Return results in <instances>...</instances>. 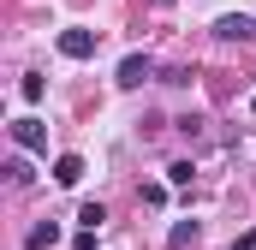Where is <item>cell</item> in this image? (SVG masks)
<instances>
[{
	"instance_id": "obj_10",
	"label": "cell",
	"mask_w": 256,
	"mask_h": 250,
	"mask_svg": "<svg viewBox=\"0 0 256 250\" xmlns=\"http://www.w3.org/2000/svg\"><path fill=\"white\" fill-rule=\"evenodd\" d=\"M78 220H84V226H90V232H96V226H102V220H108V208H102V202H84V208H78Z\"/></svg>"
},
{
	"instance_id": "obj_2",
	"label": "cell",
	"mask_w": 256,
	"mask_h": 250,
	"mask_svg": "<svg viewBox=\"0 0 256 250\" xmlns=\"http://www.w3.org/2000/svg\"><path fill=\"white\" fill-rule=\"evenodd\" d=\"M60 54L66 60H90V54H96V30H78V24L60 30Z\"/></svg>"
},
{
	"instance_id": "obj_12",
	"label": "cell",
	"mask_w": 256,
	"mask_h": 250,
	"mask_svg": "<svg viewBox=\"0 0 256 250\" xmlns=\"http://www.w3.org/2000/svg\"><path fill=\"white\" fill-rule=\"evenodd\" d=\"M72 250H96V232H90V226H84V232H78V238H72Z\"/></svg>"
},
{
	"instance_id": "obj_6",
	"label": "cell",
	"mask_w": 256,
	"mask_h": 250,
	"mask_svg": "<svg viewBox=\"0 0 256 250\" xmlns=\"http://www.w3.org/2000/svg\"><path fill=\"white\" fill-rule=\"evenodd\" d=\"M48 244H60V226H54V220H42V226L24 232V250H48Z\"/></svg>"
},
{
	"instance_id": "obj_9",
	"label": "cell",
	"mask_w": 256,
	"mask_h": 250,
	"mask_svg": "<svg viewBox=\"0 0 256 250\" xmlns=\"http://www.w3.org/2000/svg\"><path fill=\"white\" fill-rule=\"evenodd\" d=\"M42 90H48V84H42L36 72H24V84H18V96H24V102H42Z\"/></svg>"
},
{
	"instance_id": "obj_3",
	"label": "cell",
	"mask_w": 256,
	"mask_h": 250,
	"mask_svg": "<svg viewBox=\"0 0 256 250\" xmlns=\"http://www.w3.org/2000/svg\"><path fill=\"white\" fill-rule=\"evenodd\" d=\"M12 143H18V149H48V125L24 114V120H12Z\"/></svg>"
},
{
	"instance_id": "obj_1",
	"label": "cell",
	"mask_w": 256,
	"mask_h": 250,
	"mask_svg": "<svg viewBox=\"0 0 256 250\" xmlns=\"http://www.w3.org/2000/svg\"><path fill=\"white\" fill-rule=\"evenodd\" d=\"M214 36H220V42H250V36H256V18L226 12V18H214Z\"/></svg>"
},
{
	"instance_id": "obj_13",
	"label": "cell",
	"mask_w": 256,
	"mask_h": 250,
	"mask_svg": "<svg viewBox=\"0 0 256 250\" xmlns=\"http://www.w3.org/2000/svg\"><path fill=\"white\" fill-rule=\"evenodd\" d=\"M155 6H173V0H155Z\"/></svg>"
},
{
	"instance_id": "obj_5",
	"label": "cell",
	"mask_w": 256,
	"mask_h": 250,
	"mask_svg": "<svg viewBox=\"0 0 256 250\" xmlns=\"http://www.w3.org/2000/svg\"><path fill=\"white\" fill-rule=\"evenodd\" d=\"M78 179H84V155H60V161H54V185H78Z\"/></svg>"
},
{
	"instance_id": "obj_4",
	"label": "cell",
	"mask_w": 256,
	"mask_h": 250,
	"mask_svg": "<svg viewBox=\"0 0 256 250\" xmlns=\"http://www.w3.org/2000/svg\"><path fill=\"white\" fill-rule=\"evenodd\" d=\"M149 72H155V60H149V54H126V60H120V90H137Z\"/></svg>"
},
{
	"instance_id": "obj_8",
	"label": "cell",
	"mask_w": 256,
	"mask_h": 250,
	"mask_svg": "<svg viewBox=\"0 0 256 250\" xmlns=\"http://www.w3.org/2000/svg\"><path fill=\"white\" fill-rule=\"evenodd\" d=\"M191 173H196L191 161H173V167H167V185H179V190H191Z\"/></svg>"
},
{
	"instance_id": "obj_7",
	"label": "cell",
	"mask_w": 256,
	"mask_h": 250,
	"mask_svg": "<svg viewBox=\"0 0 256 250\" xmlns=\"http://www.w3.org/2000/svg\"><path fill=\"white\" fill-rule=\"evenodd\" d=\"M196 238V220H173V232H167V250H185Z\"/></svg>"
},
{
	"instance_id": "obj_11",
	"label": "cell",
	"mask_w": 256,
	"mask_h": 250,
	"mask_svg": "<svg viewBox=\"0 0 256 250\" xmlns=\"http://www.w3.org/2000/svg\"><path fill=\"white\" fill-rule=\"evenodd\" d=\"M6 179H12V185H30V179H36V173H30V167H24V161H18V155H12V161H6Z\"/></svg>"
}]
</instances>
